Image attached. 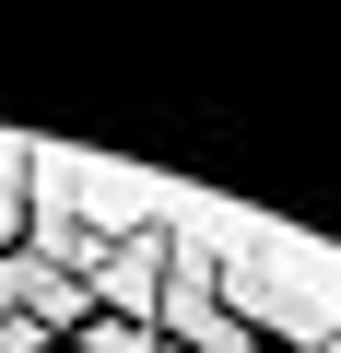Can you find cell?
<instances>
[{
    "label": "cell",
    "instance_id": "obj_1",
    "mask_svg": "<svg viewBox=\"0 0 341 353\" xmlns=\"http://www.w3.org/2000/svg\"><path fill=\"white\" fill-rule=\"evenodd\" d=\"M83 353H153V330H141V318H94V330H83Z\"/></svg>",
    "mask_w": 341,
    "mask_h": 353
},
{
    "label": "cell",
    "instance_id": "obj_2",
    "mask_svg": "<svg viewBox=\"0 0 341 353\" xmlns=\"http://www.w3.org/2000/svg\"><path fill=\"white\" fill-rule=\"evenodd\" d=\"M0 353H48V330L36 318H0Z\"/></svg>",
    "mask_w": 341,
    "mask_h": 353
}]
</instances>
